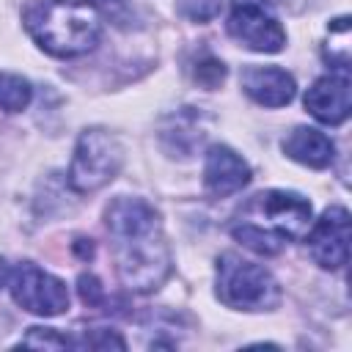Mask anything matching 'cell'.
Returning <instances> with one entry per match:
<instances>
[{
	"instance_id": "obj_1",
	"label": "cell",
	"mask_w": 352,
	"mask_h": 352,
	"mask_svg": "<svg viewBox=\"0 0 352 352\" xmlns=\"http://www.w3.org/2000/svg\"><path fill=\"white\" fill-rule=\"evenodd\" d=\"M104 223L113 236L121 283L138 294L160 289L170 275V250L154 206L143 198L118 195L107 206Z\"/></svg>"
},
{
	"instance_id": "obj_2",
	"label": "cell",
	"mask_w": 352,
	"mask_h": 352,
	"mask_svg": "<svg viewBox=\"0 0 352 352\" xmlns=\"http://www.w3.org/2000/svg\"><path fill=\"white\" fill-rule=\"evenodd\" d=\"M311 228V201L286 192V190H267L253 195L242 212L239 220L231 226V234L245 248L275 256L283 250L286 242L302 239Z\"/></svg>"
},
{
	"instance_id": "obj_3",
	"label": "cell",
	"mask_w": 352,
	"mask_h": 352,
	"mask_svg": "<svg viewBox=\"0 0 352 352\" xmlns=\"http://www.w3.org/2000/svg\"><path fill=\"white\" fill-rule=\"evenodd\" d=\"M22 25L44 52L58 58L82 55L102 36V14L94 0H28Z\"/></svg>"
},
{
	"instance_id": "obj_4",
	"label": "cell",
	"mask_w": 352,
	"mask_h": 352,
	"mask_svg": "<svg viewBox=\"0 0 352 352\" xmlns=\"http://www.w3.org/2000/svg\"><path fill=\"white\" fill-rule=\"evenodd\" d=\"M217 297L228 308L270 311L280 300V286L261 264H253L236 253L217 258Z\"/></svg>"
},
{
	"instance_id": "obj_5",
	"label": "cell",
	"mask_w": 352,
	"mask_h": 352,
	"mask_svg": "<svg viewBox=\"0 0 352 352\" xmlns=\"http://www.w3.org/2000/svg\"><path fill=\"white\" fill-rule=\"evenodd\" d=\"M121 162H124V148L118 138L102 126H91L77 138L69 168V184L77 192H96L116 179Z\"/></svg>"
},
{
	"instance_id": "obj_6",
	"label": "cell",
	"mask_w": 352,
	"mask_h": 352,
	"mask_svg": "<svg viewBox=\"0 0 352 352\" xmlns=\"http://www.w3.org/2000/svg\"><path fill=\"white\" fill-rule=\"evenodd\" d=\"M11 297L16 305L36 316H58L69 308L66 283L33 261H22L8 272Z\"/></svg>"
},
{
	"instance_id": "obj_7",
	"label": "cell",
	"mask_w": 352,
	"mask_h": 352,
	"mask_svg": "<svg viewBox=\"0 0 352 352\" xmlns=\"http://www.w3.org/2000/svg\"><path fill=\"white\" fill-rule=\"evenodd\" d=\"M308 250L324 270H341L349 261V212L344 206L324 209L308 234Z\"/></svg>"
},
{
	"instance_id": "obj_8",
	"label": "cell",
	"mask_w": 352,
	"mask_h": 352,
	"mask_svg": "<svg viewBox=\"0 0 352 352\" xmlns=\"http://www.w3.org/2000/svg\"><path fill=\"white\" fill-rule=\"evenodd\" d=\"M228 33L256 52H278L286 44L280 22L264 6H236L228 16Z\"/></svg>"
},
{
	"instance_id": "obj_9",
	"label": "cell",
	"mask_w": 352,
	"mask_h": 352,
	"mask_svg": "<svg viewBox=\"0 0 352 352\" xmlns=\"http://www.w3.org/2000/svg\"><path fill=\"white\" fill-rule=\"evenodd\" d=\"M305 110L322 124H344L349 118V72L338 69L319 77L305 91Z\"/></svg>"
},
{
	"instance_id": "obj_10",
	"label": "cell",
	"mask_w": 352,
	"mask_h": 352,
	"mask_svg": "<svg viewBox=\"0 0 352 352\" xmlns=\"http://www.w3.org/2000/svg\"><path fill=\"white\" fill-rule=\"evenodd\" d=\"M250 182V165L228 146H212L204 162V187L212 198L239 192Z\"/></svg>"
},
{
	"instance_id": "obj_11",
	"label": "cell",
	"mask_w": 352,
	"mask_h": 352,
	"mask_svg": "<svg viewBox=\"0 0 352 352\" xmlns=\"http://www.w3.org/2000/svg\"><path fill=\"white\" fill-rule=\"evenodd\" d=\"M245 94L264 107H283L294 99V77L278 66H248L242 72Z\"/></svg>"
},
{
	"instance_id": "obj_12",
	"label": "cell",
	"mask_w": 352,
	"mask_h": 352,
	"mask_svg": "<svg viewBox=\"0 0 352 352\" xmlns=\"http://www.w3.org/2000/svg\"><path fill=\"white\" fill-rule=\"evenodd\" d=\"M283 151H286V157H292L308 168H327L336 157L333 140L314 126H297L283 140Z\"/></svg>"
},
{
	"instance_id": "obj_13",
	"label": "cell",
	"mask_w": 352,
	"mask_h": 352,
	"mask_svg": "<svg viewBox=\"0 0 352 352\" xmlns=\"http://www.w3.org/2000/svg\"><path fill=\"white\" fill-rule=\"evenodd\" d=\"M33 88L25 77L11 74V72H0V110L6 113H22L30 104Z\"/></svg>"
},
{
	"instance_id": "obj_14",
	"label": "cell",
	"mask_w": 352,
	"mask_h": 352,
	"mask_svg": "<svg viewBox=\"0 0 352 352\" xmlns=\"http://www.w3.org/2000/svg\"><path fill=\"white\" fill-rule=\"evenodd\" d=\"M192 80H195L198 85H204V88H217V85L226 80V66H223V60H217V58H212V55L198 58L195 66H192Z\"/></svg>"
},
{
	"instance_id": "obj_15",
	"label": "cell",
	"mask_w": 352,
	"mask_h": 352,
	"mask_svg": "<svg viewBox=\"0 0 352 352\" xmlns=\"http://www.w3.org/2000/svg\"><path fill=\"white\" fill-rule=\"evenodd\" d=\"M19 344L22 346H38V349H66V346H74L72 338L60 336L52 327H30L28 336H22Z\"/></svg>"
},
{
	"instance_id": "obj_16",
	"label": "cell",
	"mask_w": 352,
	"mask_h": 352,
	"mask_svg": "<svg viewBox=\"0 0 352 352\" xmlns=\"http://www.w3.org/2000/svg\"><path fill=\"white\" fill-rule=\"evenodd\" d=\"M179 14L187 16L190 22H209L220 14L223 0H179Z\"/></svg>"
},
{
	"instance_id": "obj_17",
	"label": "cell",
	"mask_w": 352,
	"mask_h": 352,
	"mask_svg": "<svg viewBox=\"0 0 352 352\" xmlns=\"http://www.w3.org/2000/svg\"><path fill=\"white\" fill-rule=\"evenodd\" d=\"M74 346H91V349H110V346H116V349H124L126 341H124L116 330L91 327V330H85V336H82L80 341H74Z\"/></svg>"
},
{
	"instance_id": "obj_18",
	"label": "cell",
	"mask_w": 352,
	"mask_h": 352,
	"mask_svg": "<svg viewBox=\"0 0 352 352\" xmlns=\"http://www.w3.org/2000/svg\"><path fill=\"white\" fill-rule=\"evenodd\" d=\"M77 289H80V300H82L88 308L104 305V289H102V283H99L96 275H80V278H77Z\"/></svg>"
},
{
	"instance_id": "obj_19",
	"label": "cell",
	"mask_w": 352,
	"mask_h": 352,
	"mask_svg": "<svg viewBox=\"0 0 352 352\" xmlns=\"http://www.w3.org/2000/svg\"><path fill=\"white\" fill-rule=\"evenodd\" d=\"M96 8H99V14L113 19L116 25H124V19L129 14V3L126 0H96Z\"/></svg>"
},
{
	"instance_id": "obj_20",
	"label": "cell",
	"mask_w": 352,
	"mask_h": 352,
	"mask_svg": "<svg viewBox=\"0 0 352 352\" xmlns=\"http://www.w3.org/2000/svg\"><path fill=\"white\" fill-rule=\"evenodd\" d=\"M8 272H11V270H8V264H6V258H0V286H3L6 280H8Z\"/></svg>"
},
{
	"instance_id": "obj_21",
	"label": "cell",
	"mask_w": 352,
	"mask_h": 352,
	"mask_svg": "<svg viewBox=\"0 0 352 352\" xmlns=\"http://www.w3.org/2000/svg\"><path fill=\"white\" fill-rule=\"evenodd\" d=\"M236 6H264V0H234Z\"/></svg>"
}]
</instances>
